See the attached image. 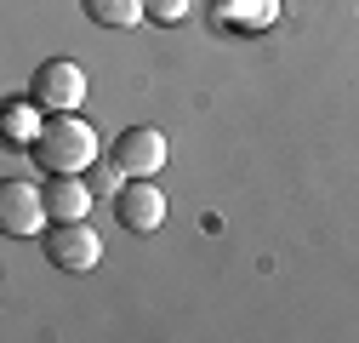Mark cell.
<instances>
[{"label": "cell", "instance_id": "cell-1", "mask_svg": "<svg viewBox=\"0 0 359 343\" xmlns=\"http://www.w3.org/2000/svg\"><path fill=\"white\" fill-rule=\"evenodd\" d=\"M29 155L46 172H86L97 160V132H92V120H80V109L46 115V126H40V138L29 143Z\"/></svg>", "mask_w": 359, "mask_h": 343}, {"label": "cell", "instance_id": "cell-2", "mask_svg": "<svg viewBox=\"0 0 359 343\" xmlns=\"http://www.w3.org/2000/svg\"><path fill=\"white\" fill-rule=\"evenodd\" d=\"M40 252H46L52 269H63V275H86V269H97L103 240H97V229L86 224V218H69V224H52L46 235H40Z\"/></svg>", "mask_w": 359, "mask_h": 343}, {"label": "cell", "instance_id": "cell-3", "mask_svg": "<svg viewBox=\"0 0 359 343\" xmlns=\"http://www.w3.org/2000/svg\"><path fill=\"white\" fill-rule=\"evenodd\" d=\"M29 98L46 109V115L80 109V103H86V69L69 63V58H46V63L34 69V80H29Z\"/></svg>", "mask_w": 359, "mask_h": 343}, {"label": "cell", "instance_id": "cell-4", "mask_svg": "<svg viewBox=\"0 0 359 343\" xmlns=\"http://www.w3.org/2000/svg\"><path fill=\"white\" fill-rule=\"evenodd\" d=\"M52 212H46V189L29 178H6L0 183V235H46Z\"/></svg>", "mask_w": 359, "mask_h": 343}, {"label": "cell", "instance_id": "cell-5", "mask_svg": "<svg viewBox=\"0 0 359 343\" xmlns=\"http://www.w3.org/2000/svg\"><path fill=\"white\" fill-rule=\"evenodd\" d=\"M109 160H114L120 178H154V172L171 160V143H165V132H154V126H126V132L114 138V149H109Z\"/></svg>", "mask_w": 359, "mask_h": 343}, {"label": "cell", "instance_id": "cell-6", "mask_svg": "<svg viewBox=\"0 0 359 343\" xmlns=\"http://www.w3.org/2000/svg\"><path fill=\"white\" fill-rule=\"evenodd\" d=\"M280 12H285V0H211V29H222V34H268L280 23Z\"/></svg>", "mask_w": 359, "mask_h": 343}, {"label": "cell", "instance_id": "cell-7", "mask_svg": "<svg viewBox=\"0 0 359 343\" xmlns=\"http://www.w3.org/2000/svg\"><path fill=\"white\" fill-rule=\"evenodd\" d=\"M114 218H120V229H131V235H154V229L165 224V195H160L149 178H131V183L114 195Z\"/></svg>", "mask_w": 359, "mask_h": 343}, {"label": "cell", "instance_id": "cell-8", "mask_svg": "<svg viewBox=\"0 0 359 343\" xmlns=\"http://www.w3.org/2000/svg\"><path fill=\"white\" fill-rule=\"evenodd\" d=\"M40 189H46L52 224H69V218H86V212H92V189H86L80 172H52V183H40Z\"/></svg>", "mask_w": 359, "mask_h": 343}, {"label": "cell", "instance_id": "cell-9", "mask_svg": "<svg viewBox=\"0 0 359 343\" xmlns=\"http://www.w3.org/2000/svg\"><path fill=\"white\" fill-rule=\"evenodd\" d=\"M40 115H46V109H40L34 98H12L6 109H0V138H6V143H34L40 126H46Z\"/></svg>", "mask_w": 359, "mask_h": 343}, {"label": "cell", "instance_id": "cell-10", "mask_svg": "<svg viewBox=\"0 0 359 343\" xmlns=\"http://www.w3.org/2000/svg\"><path fill=\"white\" fill-rule=\"evenodd\" d=\"M86 6V18L92 23H103V29H131V23H143L149 12H143V0H80Z\"/></svg>", "mask_w": 359, "mask_h": 343}, {"label": "cell", "instance_id": "cell-11", "mask_svg": "<svg viewBox=\"0 0 359 343\" xmlns=\"http://www.w3.org/2000/svg\"><path fill=\"white\" fill-rule=\"evenodd\" d=\"M143 12H149V23L171 29V23H183V18H189V0H143Z\"/></svg>", "mask_w": 359, "mask_h": 343}]
</instances>
